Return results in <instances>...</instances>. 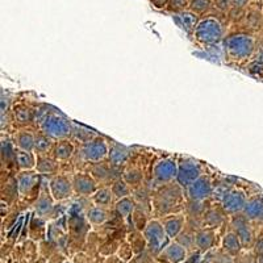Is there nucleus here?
<instances>
[{"label": "nucleus", "instance_id": "nucleus-1", "mask_svg": "<svg viewBox=\"0 0 263 263\" xmlns=\"http://www.w3.org/2000/svg\"><path fill=\"white\" fill-rule=\"evenodd\" d=\"M185 201L187 197H185L184 189L178 184L177 180L159 185L153 190L152 201H150L152 213L162 218L171 213L184 212Z\"/></svg>", "mask_w": 263, "mask_h": 263}, {"label": "nucleus", "instance_id": "nucleus-2", "mask_svg": "<svg viewBox=\"0 0 263 263\" xmlns=\"http://www.w3.org/2000/svg\"><path fill=\"white\" fill-rule=\"evenodd\" d=\"M224 50L230 62L239 63L253 57L257 49V42L251 34L246 32L230 33L222 40Z\"/></svg>", "mask_w": 263, "mask_h": 263}, {"label": "nucleus", "instance_id": "nucleus-3", "mask_svg": "<svg viewBox=\"0 0 263 263\" xmlns=\"http://www.w3.org/2000/svg\"><path fill=\"white\" fill-rule=\"evenodd\" d=\"M192 36L201 45H216V44L222 42V40L225 39L224 24L220 21V18L213 17V16H205V17L200 18Z\"/></svg>", "mask_w": 263, "mask_h": 263}, {"label": "nucleus", "instance_id": "nucleus-4", "mask_svg": "<svg viewBox=\"0 0 263 263\" xmlns=\"http://www.w3.org/2000/svg\"><path fill=\"white\" fill-rule=\"evenodd\" d=\"M15 175L20 195L18 201H25L32 205L41 192L42 175H40L36 170H20Z\"/></svg>", "mask_w": 263, "mask_h": 263}, {"label": "nucleus", "instance_id": "nucleus-5", "mask_svg": "<svg viewBox=\"0 0 263 263\" xmlns=\"http://www.w3.org/2000/svg\"><path fill=\"white\" fill-rule=\"evenodd\" d=\"M72 121L60 111H50L48 116L44 119L39 126V130L45 133L46 136L51 137L53 140H62V138H70L72 130Z\"/></svg>", "mask_w": 263, "mask_h": 263}, {"label": "nucleus", "instance_id": "nucleus-6", "mask_svg": "<svg viewBox=\"0 0 263 263\" xmlns=\"http://www.w3.org/2000/svg\"><path fill=\"white\" fill-rule=\"evenodd\" d=\"M178 177V161L173 157H164L154 162L152 166V187L153 190L159 185L175 182Z\"/></svg>", "mask_w": 263, "mask_h": 263}, {"label": "nucleus", "instance_id": "nucleus-7", "mask_svg": "<svg viewBox=\"0 0 263 263\" xmlns=\"http://www.w3.org/2000/svg\"><path fill=\"white\" fill-rule=\"evenodd\" d=\"M142 233L146 239V246L153 254H161L168 241H171L164 230L161 218H150Z\"/></svg>", "mask_w": 263, "mask_h": 263}, {"label": "nucleus", "instance_id": "nucleus-8", "mask_svg": "<svg viewBox=\"0 0 263 263\" xmlns=\"http://www.w3.org/2000/svg\"><path fill=\"white\" fill-rule=\"evenodd\" d=\"M204 173V166L200 161L190 157H180L178 159V177L177 183L182 189H187L197 178H200Z\"/></svg>", "mask_w": 263, "mask_h": 263}, {"label": "nucleus", "instance_id": "nucleus-9", "mask_svg": "<svg viewBox=\"0 0 263 263\" xmlns=\"http://www.w3.org/2000/svg\"><path fill=\"white\" fill-rule=\"evenodd\" d=\"M248 199L249 196L246 191H243L239 187H236V185H230V187L222 190V192L220 194L218 203L221 204V206L228 215L232 216L242 212Z\"/></svg>", "mask_w": 263, "mask_h": 263}, {"label": "nucleus", "instance_id": "nucleus-10", "mask_svg": "<svg viewBox=\"0 0 263 263\" xmlns=\"http://www.w3.org/2000/svg\"><path fill=\"white\" fill-rule=\"evenodd\" d=\"M79 156L88 163L107 161L109 154V142L102 136H96L86 144L78 146Z\"/></svg>", "mask_w": 263, "mask_h": 263}, {"label": "nucleus", "instance_id": "nucleus-11", "mask_svg": "<svg viewBox=\"0 0 263 263\" xmlns=\"http://www.w3.org/2000/svg\"><path fill=\"white\" fill-rule=\"evenodd\" d=\"M86 171H88L100 185H111L112 182L123 175V167H116L108 159L88 163Z\"/></svg>", "mask_w": 263, "mask_h": 263}, {"label": "nucleus", "instance_id": "nucleus-12", "mask_svg": "<svg viewBox=\"0 0 263 263\" xmlns=\"http://www.w3.org/2000/svg\"><path fill=\"white\" fill-rule=\"evenodd\" d=\"M187 200L210 201L215 196V183L208 174H203L184 190Z\"/></svg>", "mask_w": 263, "mask_h": 263}, {"label": "nucleus", "instance_id": "nucleus-13", "mask_svg": "<svg viewBox=\"0 0 263 263\" xmlns=\"http://www.w3.org/2000/svg\"><path fill=\"white\" fill-rule=\"evenodd\" d=\"M49 191L57 203L70 200L75 195L71 177L63 173L50 177L49 178Z\"/></svg>", "mask_w": 263, "mask_h": 263}, {"label": "nucleus", "instance_id": "nucleus-14", "mask_svg": "<svg viewBox=\"0 0 263 263\" xmlns=\"http://www.w3.org/2000/svg\"><path fill=\"white\" fill-rule=\"evenodd\" d=\"M229 225L230 229L239 237L243 248H249L254 243V230L251 221L242 212L229 216Z\"/></svg>", "mask_w": 263, "mask_h": 263}, {"label": "nucleus", "instance_id": "nucleus-15", "mask_svg": "<svg viewBox=\"0 0 263 263\" xmlns=\"http://www.w3.org/2000/svg\"><path fill=\"white\" fill-rule=\"evenodd\" d=\"M72 187H74L75 196L91 197L100 187L98 180L91 175L88 171L81 170L71 175Z\"/></svg>", "mask_w": 263, "mask_h": 263}, {"label": "nucleus", "instance_id": "nucleus-16", "mask_svg": "<svg viewBox=\"0 0 263 263\" xmlns=\"http://www.w3.org/2000/svg\"><path fill=\"white\" fill-rule=\"evenodd\" d=\"M13 120V128H36L34 126V105L27 103H15L11 109Z\"/></svg>", "mask_w": 263, "mask_h": 263}, {"label": "nucleus", "instance_id": "nucleus-17", "mask_svg": "<svg viewBox=\"0 0 263 263\" xmlns=\"http://www.w3.org/2000/svg\"><path fill=\"white\" fill-rule=\"evenodd\" d=\"M57 204L58 203L54 200V197L51 196L49 190H41L39 197L32 204V208L33 212L36 213L37 216L48 220V218L55 217L54 213L57 211Z\"/></svg>", "mask_w": 263, "mask_h": 263}, {"label": "nucleus", "instance_id": "nucleus-18", "mask_svg": "<svg viewBox=\"0 0 263 263\" xmlns=\"http://www.w3.org/2000/svg\"><path fill=\"white\" fill-rule=\"evenodd\" d=\"M77 150H78V145L75 144L71 138H62L54 142L50 156L60 161L61 163H65V162L72 161L77 154Z\"/></svg>", "mask_w": 263, "mask_h": 263}, {"label": "nucleus", "instance_id": "nucleus-19", "mask_svg": "<svg viewBox=\"0 0 263 263\" xmlns=\"http://www.w3.org/2000/svg\"><path fill=\"white\" fill-rule=\"evenodd\" d=\"M161 221L163 224V228L166 230V233H167L168 238L175 239L184 230V228L187 227V216H185L184 212L171 213V215L162 217Z\"/></svg>", "mask_w": 263, "mask_h": 263}, {"label": "nucleus", "instance_id": "nucleus-20", "mask_svg": "<svg viewBox=\"0 0 263 263\" xmlns=\"http://www.w3.org/2000/svg\"><path fill=\"white\" fill-rule=\"evenodd\" d=\"M39 130V129H37ZM37 130L34 128H20L16 129L12 135L13 144L17 149L28 150V152H33L34 150V142H36V135Z\"/></svg>", "mask_w": 263, "mask_h": 263}, {"label": "nucleus", "instance_id": "nucleus-21", "mask_svg": "<svg viewBox=\"0 0 263 263\" xmlns=\"http://www.w3.org/2000/svg\"><path fill=\"white\" fill-rule=\"evenodd\" d=\"M228 216L229 215L225 212L220 203L216 204V205H208L203 218H201V225H203V228L217 229L224 224Z\"/></svg>", "mask_w": 263, "mask_h": 263}, {"label": "nucleus", "instance_id": "nucleus-22", "mask_svg": "<svg viewBox=\"0 0 263 263\" xmlns=\"http://www.w3.org/2000/svg\"><path fill=\"white\" fill-rule=\"evenodd\" d=\"M2 168H6V171H9L11 168H16V150L12 140V136H2Z\"/></svg>", "mask_w": 263, "mask_h": 263}, {"label": "nucleus", "instance_id": "nucleus-23", "mask_svg": "<svg viewBox=\"0 0 263 263\" xmlns=\"http://www.w3.org/2000/svg\"><path fill=\"white\" fill-rule=\"evenodd\" d=\"M34 170L42 175V177H54L57 174L61 173L62 170V163L60 161L51 157L50 154H45V156H37V162Z\"/></svg>", "mask_w": 263, "mask_h": 263}, {"label": "nucleus", "instance_id": "nucleus-24", "mask_svg": "<svg viewBox=\"0 0 263 263\" xmlns=\"http://www.w3.org/2000/svg\"><path fill=\"white\" fill-rule=\"evenodd\" d=\"M132 158L130 147L121 145L119 142L112 141L109 144V154H108V161L111 162L116 167H124Z\"/></svg>", "mask_w": 263, "mask_h": 263}, {"label": "nucleus", "instance_id": "nucleus-25", "mask_svg": "<svg viewBox=\"0 0 263 263\" xmlns=\"http://www.w3.org/2000/svg\"><path fill=\"white\" fill-rule=\"evenodd\" d=\"M173 18L180 29L184 30L185 33H190V34H194L195 28L197 27L199 21H200V16L190 11V9H184L182 12L173 13Z\"/></svg>", "mask_w": 263, "mask_h": 263}, {"label": "nucleus", "instance_id": "nucleus-26", "mask_svg": "<svg viewBox=\"0 0 263 263\" xmlns=\"http://www.w3.org/2000/svg\"><path fill=\"white\" fill-rule=\"evenodd\" d=\"M216 229L212 228H199L195 232V248L200 251H208L215 246Z\"/></svg>", "mask_w": 263, "mask_h": 263}, {"label": "nucleus", "instance_id": "nucleus-27", "mask_svg": "<svg viewBox=\"0 0 263 263\" xmlns=\"http://www.w3.org/2000/svg\"><path fill=\"white\" fill-rule=\"evenodd\" d=\"M187 254H189V250L180 245L177 239H171V242H168L161 253L164 259L170 263H182L187 258Z\"/></svg>", "mask_w": 263, "mask_h": 263}, {"label": "nucleus", "instance_id": "nucleus-28", "mask_svg": "<svg viewBox=\"0 0 263 263\" xmlns=\"http://www.w3.org/2000/svg\"><path fill=\"white\" fill-rule=\"evenodd\" d=\"M242 213L251 222L263 221V196L257 195L249 197Z\"/></svg>", "mask_w": 263, "mask_h": 263}, {"label": "nucleus", "instance_id": "nucleus-29", "mask_svg": "<svg viewBox=\"0 0 263 263\" xmlns=\"http://www.w3.org/2000/svg\"><path fill=\"white\" fill-rule=\"evenodd\" d=\"M90 199L91 204L103 206V208H109V210L115 208V203H116V197L109 185H100Z\"/></svg>", "mask_w": 263, "mask_h": 263}, {"label": "nucleus", "instance_id": "nucleus-30", "mask_svg": "<svg viewBox=\"0 0 263 263\" xmlns=\"http://www.w3.org/2000/svg\"><path fill=\"white\" fill-rule=\"evenodd\" d=\"M123 179L130 185L133 191L137 190L138 187L144 184L145 180V173L142 170V167L137 166V164H130V166H126L123 170Z\"/></svg>", "mask_w": 263, "mask_h": 263}, {"label": "nucleus", "instance_id": "nucleus-31", "mask_svg": "<svg viewBox=\"0 0 263 263\" xmlns=\"http://www.w3.org/2000/svg\"><path fill=\"white\" fill-rule=\"evenodd\" d=\"M18 199H20V195H18L16 175H8L6 182L2 184V200H6L11 205H15L16 203H18Z\"/></svg>", "mask_w": 263, "mask_h": 263}, {"label": "nucleus", "instance_id": "nucleus-32", "mask_svg": "<svg viewBox=\"0 0 263 263\" xmlns=\"http://www.w3.org/2000/svg\"><path fill=\"white\" fill-rule=\"evenodd\" d=\"M86 217L92 227H102L111 217V212L109 208H103L92 204L86 210Z\"/></svg>", "mask_w": 263, "mask_h": 263}, {"label": "nucleus", "instance_id": "nucleus-33", "mask_svg": "<svg viewBox=\"0 0 263 263\" xmlns=\"http://www.w3.org/2000/svg\"><path fill=\"white\" fill-rule=\"evenodd\" d=\"M136 208H137V200L133 197V195L128 197H124V199H120V200H116V203H115V211H116V213L123 220H126V221L135 213Z\"/></svg>", "mask_w": 263, "mask_h": 263}, {"label": "nucleus", "instance_id": "nucleus-34", "mask_svg": "<svg viewBox=\"0 0 263 263\" xmlns=\"http://www.w3.org/2000/svg\"><path fill=\"white\" fill-rule=\"evenodd\" d=\"M221 245H222V249H224L225 253H228V254L232 255V257H234V255H238L239 251L242 250V248H243V245H242V242H241L239 237L237 236V234L234 233L232 229L224 234V237H222V241H221Z\"/></svg>", "mask_w": 263, "mask_h": 263}, {"label": "nucleus", "instance_id": "nucleus-35", "mask_svg": "<svg viewBox=\"0 0 263 263\" xmlns=\"http://www.w3.org/2000/svg\"><path fill=\"white\" fill-rule=\"evenodd\" d=\"M37 162V156L34 152L28 150H16V168L20 170H34Z\"/></svg>", "mask_w": 263, "mask_h": 263}, {"label": "nucleus", "instance_id": "nucleus-36", "mask_svg": "<svg viewBox=\"0 0 263 263\" xmlns=\"http://www.w3.org/2000/svg\"><path fill=\"white\" fill-rule=\"evenodd\" d=\"M55 140L46 136L45 133H42L41 130H37L36 135V142H34V150L36 156H45V154H50L51 149L54 146Z\"/></svg>", "mask_w": 263, "mask_h": 263}, {"label": "nucleus", "instance_id": "nucleus-37", "mask_svg": "<svg viewBox=\"0 0 263 263\" xmlns=\"http://www.w3.org/2000/svg\"><path fill=\"white\" fill-rule=\"evenodd\" d=\"M96 136L98 135H96L93 130H91V129L84 128V126L78 125V124H75V123L72 124V130H71V136H70V138H71V140L74 141L75 144L78 145V146L86 144V142L92 140V138L96 137Z\"/></svg>", "mask_w": 263, "mask_h": 263}, {"label": "nucleus", "instance_id": "nucleus-38", "mask_svg": "<svg viewBox=\"0 0 263 263\" xmlns=\"http://www.w3.org/2000/svg\"><path fill=\"white\" fill-rule=\"evenodd\" d=\"M114 192L115 197H116V200H120V199H124V197H128L133 195V189H132L130 185L121 178H117L115 182H112V184L109 185Z\"/></svg>", "mask_w": 263, "mask_h": 263}, {"label": "nucleus", "instance_id": "nucleus-39", "mask_svg": "<svg viewBox=\"0 0 263 263\" xmlns=\"http://www.w3.org/2000/svg\"><path fill=\"white\" fill-rule=\"evenodd\" d=\"M190 11L199 16H204L210 13L213 8V0H190Z\"/></svg>", "mask_w": 263, "mask_h": 263}, {"label": "nucleus", "instance_id": "nucleus-40", "mask_svg": "<svg viewBox=\"0 0 263 263\" xmlns=\"http://www.w3.org/2000/svg\"><path fill=\"white\" fill-rule=\"evenodd\" d=\"M243 25L246 28H250V29H257L262 24V15L258 11H248L246 9L245 17L242 20Z\"/></svg>", "mask_w": 263, "mask_h": 263}, {"label": "nucleus", "instance_id": "nucleus-41", "mask_svg": "<svg viewBox=\"0 0 263 263\" xmlns=\"http://www.w3.org/2000/svg\"><path fill=\"white\" fill-rule=\"evenodd\" d=\"M195 232L196 230H185L184 228V230L175 239L187 250H191L192 248H195Z\"/></svg>", "mask_w": 263, "mask_h": 263}, {"label": "nucleus", "instance_id": "nucleus-42", "mask_svg": "<svg viewBox=\"0 0 263 263\" xmlns=\"http://www.w3.org/2000/svg\"><path fill=\"white\" fill-rule=\"evenodd\" d=\"M190 0H168V4L166 7V11L171 13L182 12L184 9H189Z\"/></svg>", "mask_w": 263, "mask_h": 263}, {"label": "nucleus", "instance_id": "nucleus-43", "mask_svg": "<svg viewBox=\"0 0 263 263\" xmlns=\"http://www.w3.org/2000/svg\"><path fill=\"white\" fill-rule=\"evenodd\" d=\"M245 13H246V9L233 8V7H232V9L227 13V16L232 23L237 24V23H242L243 17H245Z\"/></svg>", "mask_w": 263, "mask_h": 263}, {"label": "nucleus", "instance_id": "nucleus-44", "mask_svg": "<svg viewBox=\"0 0 263 263\" xmlns=\"http://www.w3.org/2000/svg\"><path fill=\"white\" fill-rule=\"evenodd\" d=\"M213 8L217 12L222 13V15H227L230 9H232V0H213Z\"/></svg>", "mask_w": 263, "mask_h": 263}, {"label": "nucleus", "instance_id": "nucleus-45", "mask_svg": "<svg viewBox=\"0 0 263 263\" xmlns=\"http://www.w3.org/2000/svg\"><path fill=\"white\" fill-rule=\"evenodd\" d=\"M12 105L13 104H12V100H11V98H9L6 92H4V90L2 91V112H0V115L7 114V112H11V109H12Z\"/></svg>", "mask_w": 263, "mask_h": 263}, {"label": "nucleus", "instance_id": "nucleus-46", "mask_svg": "<svg viewBox=\"0 0 263 263\" xmlns=\"http://www.w3.org/2000/svg\"><path fill=\"white\" fill-rule=\"evenodd\" d=\"M251 0H232V7L233 8H239V9H248V7L250 6Z\"/></svg>", "mask_w": 263, "mask_h": 263}, {"label": "nucleus", "instance_id": "nucleus-47", "mask_svg": "<svg viewBox=\"0 0 263 263\" xmlns=\"http://www.w3.org/2000/svg\"><path fill=\"white\" fill-rule=\"evenodd\" d=\"M149 2L157 9H166L168 4V0H149Z\"/></svg>", "mask_w": 263, "mask_h": 263}, {"label": "nucleus", "instance_id": "nucleus-48", "mask_svg": "<svg viewBox=\"0 0 263 263\" xmlns=\"http://www.w3.org/2000/svg\"><path fill=\"white\" fill-rule=\"evenodd\" d=\"M254 253L255 255H263V238L258 239L254 242Z\"/></svg>", "mask_w": 263, "mask_h": 263}, {"label": "nucleus", "instance_id": "nucleus-49", "mask_svg": "<svg viewBox=\"0 0 263 263\" xmlns=\"http://www.w3.org/2000/svg\"><path fill=\"white\" fill-rule=\"evenodd\" d=\"M257 61H258V62H259V63H263V48H260L259 50H258Z\"/></svg>", "mask_w": 263, "mask_h": 263}, {"label": "nucleus", "instance_id": "nucleus-50", "mask_svg": "<svg viewBox=\"0 0 263 263\" xmlns=\"http://www.w3.org/2000/svg\"><path fill=\"white\" fill-rule=\"evenodd\" d=\"M257 263H263V255H258V257H257Z\"/></svg>", "mask_w": 263, "mask_h": 263}]
</instances>
